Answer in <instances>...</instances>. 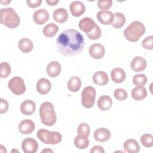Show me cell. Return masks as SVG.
Masks as SVG:
<instances>
[{
    "label": "cell",
    "instance_id": "obj_1",
    "mask_svg": "<svg viewBox=\"0 0 153 153\" xmlns=\"http://www.w3.org/2000/svg\"><path fill=\"white\" fill-rule=\"evenodd\" d=\"M84 44L83 36L73 29L65 30L56 39L58 51L65 56L73 57L79 54L83 51Z\"/></svg>",
    "mask_w": 153,
    "mask_h": 153
},
{
    "label": "cell",
    "instance_id": "obj_2",
    "mask_svg": "<svg viewBox=\"0 0 153 153\" xmlns=\"http://www.w3.org/2000/svg\"><path fill=\"white\" fill-rule=\"evenodd\" d=\"M39 115L41 122L47 126H53L57 120L53 105L50 102H43L39 108Z\"/></svg>",
    "mask_w": 153,
    "mask_h": 153
},
{
    "label": "cell",
    "instance_id": "obj_3",
    "mask_svg": "<svg viewBox=\"0 0 153 153\" xmlns=\"http://www.w3.org/2000/svg\"><path fill=\"white\" fill-rule=\"evenodd\" d=\"M145 27L142 23L134 21L124 31L125 38L130 42H136L145 33Z\"/></svg>",
    "mask_w": 153,
    "mask_h": 153
},
{
    "label": "cell",
    "instance_id": "obj_4",
    "mask_svg": "<svg viewBox=\"0 0 153 153\" xmlns=\"http://www.w3.org/2000/svg\"><path fill=\"white\" fill-rule=\"evenodd\" d=\"M1 23L9 28H15L20 24V17L13 8H1Z\"/></svg>",
    "mask_w": 153,
    "mask_h": 153
},
{
    "label": "cell",
    "instance_id": "obj_5",
    "mask_svg": "<svg viewBox=\"0 0 153 153\" xmlns=\"http://www.w3.org/2000/svg\"><path fill=\"white\" fill-rule=\"evenodd\" d=\"M38 139L45 144L56 145L62 140V134L57 131H50L44 128L39 129L36 133Z\"/></svg>",
    "mask_w": 153,
    "mask_h": 153
},
{
    "label": "cell",
    "instance_id": "obj_6",
    "mask_svg": "<svg viewBox=\"0 0 153 153\" xmlns=\"http://www.w3.org/2000/svg\"><path fill=\"white\" fill-rule=\"evenodd\" d=\"M96 90L91 86L85 87L81 93V102L84 107L91 108L94 104L96 98Z\"/></svg>",
    "mask_w": 153,
    "mask_h": 153
},
{
    "label": "cell",
    "instance_id": "obj_7",
    "mask_svg": "<svg viewBox=\"0 0 153 153\" xmlns=\"http://www.w3.org/2000/svg\"><path fill=\"white\" fill-rule=\"evenodd\" d=\"M10 90L16 95H21L26 91V86L23 79L19 76L13 77L8 83Z\"/></svg>",
    "mask_w": 153,
    "mask_h": 153
},
{
    "label": "cell",
    "instance_id": "obj_8",
    "mask_svg": "<svg viewBox=\"0 0 153 153\" xmlns=\"http://www.w3.org/2000/svg\"><path fill=\"white\" fill-rule=\"evenodd\" d=\"M97 24L90 17H86L82 19L78 23L79 29L84 32L87 35L90 33L97 26Z\"/></svg>",
    "mask_w": 153,
    "mask_h": 153
},
{
    "label": "cell",
    "instance_id": "obj_9",
    "mask_svg": "<svg viewBox=\"0 0 153 153\" xmlns=\"http://www.w3.org/2000/svg\"><path fill=\"white\" fill-rule=\"evenodd\" d=\"M22 148L25 153H35L38 149V144L34 139L27 137L22 141Z\"/></svg>",
    "mask_w": 153,
    "mask_h": 153
},
{
    "label": "cell",
    "instance_id": "obj_10",
    "mask_svg": "<svg viewBox=\"0 0 153 153\" xmlns=\"http://www.w3.org/2000/svg\"><path fill=\"white\" fill-rule=\"evenodd\" d=\"M88 52L91 57L94 59H102L105 54V49L104 46L101 44H92L88 50Z\"/></svg>",
    "mask_w": 153,
    "mask_h": 153
},
{
    "label": "cell",
    "instance_id": "obj_11",
    "mask_svg": "<svg viewBox=\"0 0 153 153\" xmlns=\"http://www.w3.org/2000/svg\"><path fill=\"white\" fill-rule=\"evenodd\" d=\"M33 19L35 23L37 25H43L46 23L49 19V14L48 11L44 9L41 8L36 10L33 15Z\"/></svg>",
    "mask_w": 153,
    "mask_h": 153
},
{
    "label": "cell",
    "instance_id": "obj_12",
    "mask_svg": "<svg viewBox=\"0 0 153 153\" xmlns=\"http://www.w3.org/2000/svg\"><path fill=\"white\" fill-rule=\"evenodd\" d=\"M130 66L133 71L136 72H141L146 67V60L141 56H136L131 60Z\"/></svg>",
    "mask_w": 153,
    "mask_h": 153
},
{
    "label": "cell",
    "instance_id": "obj_13",
    "mask_svg": "<svg viewBox=\"0 0 153 153\" xmlns=\"http://www.w3.org/2000/svg\"><path fill=\"white\" fill-rule=\"evenodd\" d=\"M70 11L74 17H79L82 15L85 10L84 4L79 1H74L72 2L69 6Z\"/></svg>",
    "mask_w": 153,
    "mask_h": 153
},
{
    "label": "cell",
    "instance_id": "obj_14",
    "mask_svg": "<svg viewBox=\"0 0 153 153\" xmlns=\"http://www.w3.org/2000/svg\"><path fill=\"white\" fill-rule=\"evenodd\" d=\"M34 123L28 119L22 120L19 125V130L23 134H29L35 130Z\"/></svg>",
    "mask_w": 153,
    "mask_h": 153
},
{
    "label": "cell",
    "instance_id": "obj_15",
    "mask_svg": "<svg viewBox=\"0 0 153 153\" xmlns=\"http://www.w3.org/2000/svg\"><path fill=\"white\" fill-rule=\"evenodd\" d=\"M97 19L104 25H111L114 20V14L109 11H100L97 13Z\"/></svg>",
    "mask_w": 153,
    "mask_h": 153
},
{
    "label": "cell",
    "instance_id": "obj_16",
    "mask_svg": "<svg viewBox=\"0 0 153 153\" xmlns=\"http://www.w3.org/2000/svg\"><path fill=\"white\" fill-rule=\"evenodd\" d=\"M36 109V105L33 101L31 100H26L23 101L20 107L21 112L25 115H30L32 114Z\"/></svg>",
    "mask_w": 153,
    "mask_h": 153
},
{
    "label": "cell",
    "instance_id": "obj_17",
    "mask_svg": "<svg viewBox=\"0 0 153 153\" xmlns=\"http://www.w3.org/2000/svg\"><path fill=\"white\" fill-rule=\"evenodd\" d=\"M51 84L47 78H41L36 83V90L41 94H47L51 90Z\"/></svg>",
    "mask_w": 153,
    "mask_h": 153
},
{
    "label": "cell",
    "instance_id": "obj_18",
    "mask_svg": "<svg viewBox=\"0 0 153 153\" xmlns=\"http://www.w3.org/2000/svg\"><path fill=\"white\" fill-rule=\"evenodd\" d=\"M94 137L98 141L103 142L107 141L110 139L111 133L110 131L106 128H99L94 132Z\"/></svg>",
    "mask_w": 153,
    "mask_h": 153
},
{
    "label": "cell",
    "instance_id": "obj_19",
    "mask_svg": "<svg viewBox=\"0 0 153 153\" xmlns=\"http://www.w3.org/2000/svg\"><path fill=\"white\" fill-rule=\"evenodd\" d=\"M62 70L60 64L57 61L51 62L47 66L46 71L47 74L52 78L57 76Z\"/></svg>",
    "mask_w": 153,
    "mask_h": 153
},
{
    "label": "cell",
    "instance_id": "obj_20",
    "mask_svg": "<svg viewBox=\"0 0 153 153\" xmlns=\"http://www.w3.org/2000/svg\"><path fill=\"white\" fill-rule=\"evenodd\" d=\"M53 19L55 22L60 23L65 22L68 19V13L66 9L59 8L55 10L53 14Z\"/></svg>",
    "mask_w": 153,
    "mask_h": 153
},
{
    "label": "cell",
    "instance_id": "obj_21",
    "mask_svg": "<svg viewBox=\"0 0 153 153\" xmlns=\"http://www.w3.org/2000/svg\"><path fill=\"white\" fill-rule=\"evenodd\" d=\"M112 80L115 83H121L126 79V72L120 68H114L111 72Z\"/></svg>",
    "mask_w": 153,
    "mask_h": 153
},
{
    "label": "cell",
    "instance_id": "obj_22",
    "mask_svg": "<svg viewBox=\"0 0 153 153\" xmlns=\"http://www.w3.org/2000/svg\"><path fill=\"white\" fill-rule=\"evenodd\" d=\"M93 81L98 85H105L108 84L109 78L105 72L97 71L93 75Z\"/></svg>",
    "mask_w": 153,
    "mask_h": 153
},
{
    "label": "cell",
    "instance_id": "obj_23",
    "mask_svg": "<svg viewBox=\"0 0 153 153\" xmlns=\"http://www.w3.org/2000/svg\"><path fill=\"white\" fill-rule=\"evenodd\" d=\"M123 148L125 151L129 153H137L140 151V146L137 142L132 139L126 140L123 144Z\"/></svg>",
    "mask_w": 153,
    "mask_h": 153
},
{
    "label": "cell",
    "instance_id": "obj_24",
    "mask_svg": "<svg viewBox=\"0 0 153 153\" xmlns=\"http://www.w3.org/2000/svg\"><path fill=\"white\" fill-rule=\"evenodd\" d=\"M112 100L111 97L107 95L101 96L97 100V106L102 111H107L111 108Z\"/></svg>",
    "mask_w": 153,
    "mask_h": 153
},
{
    "label": "cell",
    "instance_id": "obj_25",
    "mask_svg": "<svg viewBox=\"0 0 153 153\" xmlns=\"http://www.w3.org/2000/svg\"><path fill=\"white\" fill-rule=\"evenodd\" d=\"M131 97L134 100L139 101L144 99L147 96V91L143 86H137L131 90Z\"/></svg>",
    "mask_w": 153,
    "mask_h": 153
},
{
    "label": "cell",
    "instance_id": "obj_26",
    "mask_svg": "<svg viewBox=\"0 0 153 153\" xmlns=\"http://www.w3.org/2000/svg\"><path fill=\"white\" fill-rule=\"evenodd\" d=\"M18 47L19 49L25 53H27L30 52L33 49V43L28 38H22L18 44Z\"/></svg>",
    "mask_w": 153,
    "mask_h": 153
},
{
    "label": "cell",
    "instance_id": "obj_27",
    "mask_svg": "<svg viewBox=\"0 0 153 153\" xmlns=\"http://www.w3.org/2000/svg\"><path fill=\"white\" fill-rule=\"evenodd\" d=\"M81 86V81L80 78L76 76L70 78L68 82V88L72 92L78 91Z\"/></svg>",
    "mask_w": 153,
    "mask_h": 153
},
{
    "label": "cell",
    "instance_id": "obj_28",
    "mask_svg": "<svg viewBox=\"0 0 153 153\" xmlns=\"http://www.w3.org/2000/svg\"><path fill=\"white\" fill-rule=\"evenodd\" d=\"M126 23V17L120 12H117L114 14V20L112 23V27L118 29L122 27Z\"/></svg>",
    "mask_w": 153,
    "mask_h": 153
},
{
    "label": "cell",
    "instance_id": "obj_29",
    "mask_svg": "<svg viewBox=\"0 0 153 153\" xmlns=\"http://www.w3.org/2000/svg\"><path fill=\"white\" fill-rule=\"evenodd\" d=\"M75 146L80 149H84L88 147L89 145V140L88 137H85L82 135H78L74 139Z\"/></svg>",
    "mask_w": 153,
    "mask_h": 153
},
{
    "label": "cell",
    "instance_id": "obj_30",
    "mask_svg": "<svg viewBox=\"0 0 153 153\" xmlns=\"http://www.w3.org/2000/svg\"><path fill=\"white\" fill-rule=\"evenodd\" d=\"M59 31V27L57 25L53 23H50L47 25L43 29V34L48 37L54 36Z\"/></svg>",
    "mask_w": 153,
    "mask_h": 153
},
{
    "label": "cell",
    "instance_id": "obj_31",
    "mask_svg": "<svg viewBox=\"0 0 153 153\" xmlns=\"http://www.w3.org/2000/svg\"><path fill=\"white\" fill-rule=\"evenodd\" d=\"M11 66L7 62H2L0 65V76L2 78L7 77L11 73Z\"/></svg>",
    "mask_w": 153,
    "mask_h": 153
},
{
    "label": "cell",
    "instance_id": "obj_32",
    "mask_svg": "<svg viewBox=\"0 0 153 153\" xmlns=\"http://www.w3.org/2000/svg\"><path fill=\"white\" fill-rule=\"evenodd\" d=\"M147 82V78L145 74L135 75L133 78V82L137 86H143Z\"/></svg>",
    "mask_w": 153,
    "mask_h": 153
},
{
    "label": "cell",
    "instance_id": "obj_33",
    "mask_svg": "<svg viewBox=\"0 0 153 153\" xmlns=\"http://www.w3.org/2000/svg\"><path fill=\"white\" fill-rule=\"evenodd\" d=\"M140 142L144 146L151 148L153 145V136L149 133L143 134L140 137Z\"/></svg>",
    "mask_w": 153,
    "mask_h": 153
},
{
    "label": "cell",
    "instance_id": "obj_34",
    "mask_svg": "<svg viewBox=\"0 0 153 153\" xmlns=\"http://www.w3.org/2000/svg\"><path fill=\"white\" fill-rule=\"evenodd\" d=\"M90 127L87 123H82L78 126V129H77V133L79 135L88 137L90 134Z\"/></svg>",
    "mask_w": 153,
    "mask_h": 153
},
{
    "label": "cell",
    "instance_id": "obj_35",
    "mask_svg": "<svg viewBox=\"0 0 153 153\" xmlns=\"http://www.w3.org/2000/svg\"><path fill=\"white\" fill-rule=\"evenodd\" d=\"M114 96L118 100H124L127 97V93L123 88H117L114 91Z\"/></svg>",
    "mask_w": 153,
    "mask_h": 153
},
{
    "label": "cell",
    "instance_id": "obj_36",
    "mask_svg": "<svg viewBox=\"0 0 153 153\" xmlns=\"http://www.w3.org/2000/svg\"><path fill=\"white\" fill-rule=\"evenodd\" d=\"M142 47L146 49L151 50L153 48V36L150 35L148 36H146L142 42Z\"/></svg>",
    "mask_w": 153,
    "mask_h": 153
},
{
    "label": "cell",
    "instance_id": "obj_37",
    "mask_svg": "<svg viewBox=\"0 0 153 153\" xmlns=\"http://www.w3.org/2000/svg\"><path fill=\"white\" fill-rule=\"evenodd\" d=\"M112 4V0H99L97 1V6L103 11H106L110 8Z\"/></svg>",
    "mask_w": 153,
    "mask_h": 153
},
{
    "label": "cell",
    "instance_id": "obj_38",
    "mask_svg": "<svg viewBox=\"0 0 153 153\" xmlns=\"http://www.w3.org/2000/svg\"><path fill=\"white\" fill-rule=\"evenodd\" d=\"M101 33H102L101 29L99 27V26L98 25H97V26L95 27V29L90 33H89L87 35L90 39L95 40V39H99L100 37Z\"/></svg>",
    "mask_w": 153,
    "mask_h": 153
},
{
    "label": "cell",
    "instance_id": "obj_39",
    "mask_svg": "<svg viewBox=\"0 0 153 153\" xmlns=\"http://www.w3.org/2000/svg\"><path fill=\"white\" fill-rule=\"evenodd\" d=\"M0 102H1V105H0V113L4 114L5 113L8 109V103L7 101L4 99H0Z\"/></svg>",
    "mask_w": 153,
    "mask_h": 153
},
{
    "label": "cell",
    "instance_id": "obj_40",
    "mask_svg": "<svg viewBox=\"0 0 153 153\" xmlns=\"http://www.w3.org/2000/svg\"><path fill=\"white\" fill-rule=\"evenodd\" d=\"M26 2L28 6L30 7V8H36L41 5L42 1L41 0H27Z\"/></svg>",
    "mask_w": 153,
    "mask_h": 153
},
{
    "label": "cell",
    "instance_id": "obj_41",
    "mask_svg": "<svg viewBox=\"0 0 153 153\" xmlns=\"http://www.w3.org/2000/svg\"><path fill=\"white\" fill-rule=\"evenodd\" d=\"M104 152L103 147L99 145L94 146L90 150V153H104Z\"/></svg>",
    "mask_w": 153,
    "mask_h": 153
},
{
    "label": "cell",
    "instance_id": "obj_42",
    "mask_svg": "<svg viewBox=\"0 0 153 153\" xmlns=\"http://www.w3.org/2000/svg\"><path fill=\"white\" fill-rule=\"evenodd\" d=\"M59 0H46V2L49 5H51V6H53V5H56L58 2H59Z\"/></svg>",
    "mask_w": 153,
    "mask_h": 153
}]
</instances>
